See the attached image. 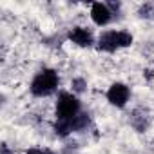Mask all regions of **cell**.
Returning <instances> with one entry per match:
<instances>
[{"label": "cell", "mask_w": 154, "mask_h": 154, "mask_svg": "<svg viewBox=\"0 0 154 154\" xmlns=\"http://www.w3.org/2000/svg\"><path fill=\"white\" fill-rule=\"evenodd\" d=\"M58 84H60V78H58V72L54 69H42L33 78L29 89H31V93L35 96L44 98V96L53 94L58 89Z\"/></svg>", "instance_id": "obj_1"}, {"label": "cell", "mask_w": 154, "mask_h": 154, "mask_svg": "<svg viewBox=\"0 0 154 154\" xmlns=\"http://www.w3.org/2000/svg\"><path fill=\"white\" fill-rule=\"evenodd\" d=\"M132 44V35L129 31H105L100 35L96 47L103 53H114L118 49L129 47Z\"/></svg>", "instance_id": "obj_2"}, {"label": "cell", "mask_w": 154, "mask_h": 154, "mask_svg": "<svg viewBox=\"0 0 154 154\" xmlns=\"http://www.w3.org/2000/svg\"><path fill=\"white\" fill-rule=\"evenodd\" d=\"M54 112H56V122H71L82 112V103L71 93H60Z\"/></svg>", "instance_id": "obj_3"}, {"label": "cell", "mask_w": 154, "mask_h": 154, "mask_svg": "<svg viewBox=\"0 0 154 154\" xmlns=\"http://www.w3.org/2000/svg\"><path fill=\"white\" fill-rule=\"evenodd\" d=\"M129 98H131V89H129L125 84H122V82L112 84V85L109 87V91H107V100H109V103L114 105V107H118V109H123V107L127 105Z\"/></svg>", "instance_id": "obj_4"}, {"label": "cell", "mask_w": 154, "mask_h": 154, "mask_svg": "<svg viewBox=\"0 0 154 154\" xmlns=\"http://www.w3.org/2000/svg\"><path fill=\"white\" fill-rule=\"evenodd\" d=\"M91 18L96 26H107L111 20H112V11L107 4H102V2H94L91 6Z\"/></svg>", "instance_id": "obj_5"}, {"label": "cell", "mask_w": 154, "mask_h": 154, "mask_svg": "<svg viewBox=\"0 0 154 154\" xmlns=\"http://www.w3.org/2000/svg\"><path fill=\"white\" fill-rule=\"evenodd\" d=\"M67 38L76 44V45H80V47H89L94 44V38H93V33L87 31L85 27H72L69 33H67Z\"/></svg>", "instance_id": "obj_6"}, {"label": "cell", "mask_w": 154, "mask_h": 154, "mask_svg": "<svg viewBox=\"0 0 154 154\" xmlns=\"http://www.w3.org/2000/svg\"><path fill=\"white\" fill-rule=\"evenodd\" d=\"M89 123H91L89 112H80L74 120H71V129H72V132H82L89 127Z\"/></svg>", "instance_id": "obj_7"}, {"label": "cell", "mask_w": 154, "mask_h": 154, "mask_svg": "<svg viewBox=\"0 0 154 154\" xmlns=\"http://www.w3.org/2000/svg\"><path fill=\"white\" fill-rule=\"evenodd\" d=\"M71 87H72V91H74V93H84V91H85V87H87V82H85L84 78H74V80H72V84H71Z\"/></svg>", "instance_id": "obj_8"}, {"label": "cell", "mask_w": 154, "mask_h": 154, "mask_svg": "<svg viewBox=\"0 0 154 154\" xmlns=\"http://www.w3.org/2000/svg\"><path fill=\"white\" fill-rule=\"evenodd\" d=\"M26 154H54V152L49 150V149H36V147H35V149H29Z\"/></svg>", "instance_id": "obj_9"}, {"label": "cell", "mask_w": 154, "mask_h": 154, "mask_svg": "<svg viewBox=\"0 0 154 154\" xmlns=\"http://www.w3.org/2000/svg\"><path fill=\"white\" fill-rule=\"evenodd\" d=\"M0 154H13L11 149L8 147V143H2V152H0Z\"/></svg>", "instance_id": "obj_10"}]
</instances>
